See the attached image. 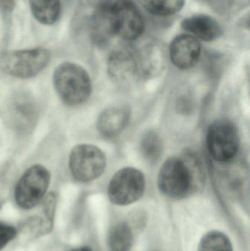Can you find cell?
Masks as SVG:
<instances>
[{"label": "cell", "instance_id": "18", "mask_svg": "<svg viewBox=\"0 0 250 251\" xmlns=\"http://www.w3.org/2000/svg\"><path fill=\"white\" fill-rule=\"evenodd\" d=\"M162 150V141L157 133L149 131L145 134L141 142V151L147 160L149 162L158 160Z\"/></svg>", "mask_w": 250, "mask_h": 251}, {"label": "cell", "instance_id": "16", "mask_svg": "<svg viewBox=\"0 0 250 251\" xmlns=\"http://www.w3.org/2000/svg\"><path fill=\"white\" fill-rule=\"evenodd\" d=\"M149 13L156 16H167L182 10L185 0H138Z\"/></svg>", "mask_w": 250, "mask_h": 251}, {"label": "cell", "instance_id": "15", "mask_svg": "<svg viewBox=\"0 0 250 251\" xmlns=\"http://www.w3.org/2000/svg\"><path fill=\"white\" fill-rule=\"evenodd\" d=\"M110 251H129L133 244V234L127 224L120 223L114 226L109 235Z\"/></svg>", "mask_w": 250, "mask_h": 251}, {"label": "cell", "instance_id": "12", "mask_svg": "<svg viewBox=\"0 0 250 251\" xmlns=\"http://www.w3.org/2000/svg\"><path fill=\"white\" fill-rule=\"evenodd\" d=\"M182 26L191 35L202 41H214L222 34L221 26L218 22L205 15H196L187 18L182 22Z\"/></svg>", "mask_w": 250, "mask_h": 251}, {"label": "cell", "instance_id": "1", "mask_svg": "<svg viewBox=\"0 0 250 251\" xmlns=\"http://www.w3.org/2000/svg\"><path fill=\"white\" fill-rule=\"evenodd\" d=\"M143 30L142 15L130 0H103L92 16V35L98 43L113 35L132 41Z\"/></svg>", "mask_w": 250, "mask_h": 251}, {"label": "cell", "instance_id": "7", "mask_svg": "<svg viewBox=\"0 0 250 251\" xmlns=\"http://www.w3.org/2000/svg\"><path fill=\"white\" fill-rule=\"evenodd\" d=\"M145 177L139 170L125 168L114 174L108 187L112 203L126 206L139 200L145 191Z\"/></svg>", "mask_w": 250, "mask_h": 251}, {"label": "cell", "instance_id": "14", "mask_svg": "<svg viewBox=\"0 0 250 251\" xmlns=\"http://www.w3.org/2000/svg\"><path fill=\"white\" fill-rule=\"evenodd\" d=\"M138 71L147 77L158 76L164 70L165 60L163 53L155 50L145 51L137 61Z\"/></svg>", "mask_w": 250, "mask_h": 251}, {"label": "cell", "instance_id": "6", "mask_svg": "<svg viewBox=\"0 0 250 251\" xmlns=\"http://www.w3.org/2000/svg\"><path fill=\"white\" fill-rule=\"evenodd\" d=\"M106 164L104 152L93 145H78L72 149L69 156L70 174L81 182H90L101 176Z\"/></svg>", "mask_w": 250, "mask_h": 251}, {"label": "cell", "instance_id": "4", "mask_svg": "<svg viewBox=\"0 0 250 251\" xmlns=\"http://www.w3.org/2000/svg\"><path fill=\"white\" fill-rule=\"evenodd\" d=\"M51 60V53L45 48L6 51L0 56V69L19 79H30L43 72Z\"/></svg>", "mask_w": 250, "mask_h": 251}, {"label": "cell", "instance_id": "17", "mask_svg": "<svg viewBox=\"0 0 250 251\" xmlns=\"http://www.w3.org/2000/svg\"><path fill=\"white\" fill-rule=\"evenodd\" d=\"M198 251H233V246L226 234L214 231L203 237Z\"/></svg>", "mask_w": 250, "mask_h": 251}, {"label": "cell", "instance_id": "11", "mask_svg": "<svg viewBox=\"0 0 250 251\" xmlns=\"http://www.w3.org/2000/svg\"><path fill=\"white\" fill-rule=\"evenodd\" d=\"M137 71V61L127 50H117L109 57L108 72L115 82H128L134 77Z\"/></svg>", "mask_w": 250, "mask_h": 251}, {"label": "cell", "instance_id": "13", "mask_svg": "<svg viewBox=\"0 0 250 251\" xmlns=\"http://www.w3.org/2000/svg\"><path fill=\"white\" fill-rule=\"evenodd\" d=\"M29 4L35 19L43 25H53L60 18V0H29Z\"/></svg>", "mask_w": 250, "mask_h": 251}, {"label": "cell", "instance_id": "3", "mask_svg": "<svg viewBox=\"0 0 250 251\" xmlns=\"http://www.w3.org/2000/svg\"><path fill=\"white\" fill-rule=\"evenodd\" d=\"M53 85L60 100L70 106L88 101L92 92L91 77L84 68L76 63H61L53 72Z\"/></svg>", "mask_w": 250, "mask_h": 251}, {"label": "cell", "instance_id": "19", "mask_svg": "<svg viewBox=\"0 0 250 251\" xmlns=\"http://www.w3.org/2000/svg\"><path fill=\"white\" fill-rule=\"evenodd\" d=\"M17 235V231L14 227L0 223V251L5 247Z\"/></svg>", "mask_w": 250, "mask_h": 251}, {"label": "cell", "instance_id": "9", "mask_svg": "<svg viewBox=\"0 0 250 251\" xmlns=\"http://www.w3.org/2000/svg\"><path fill=\"white\" fill-rule=\"evenodd\" d=\"M201 46L199 40L189 34L176 37L170 49V58L179 69L193 67L199 60Z\"/></svg>", "mask_w": 250, "mask_h": 251}, {"label": "cell", "instance_id": "20", "mask_svg": "<svg viewBox=\"0 0 250 251\" xmlns=\"http://www.w3.org/2000/svg\"><path fill=\"white\" fill-rule=\"evenodd\" d=\"M71 251H92L91 249H88V248H79V249H75V250H73Z\"/></svg>", "mask_w": 250, "mask_h": 251}, {"label": "cell", "instance_id": "10", "mask_svg": "<svg viewBox=\"0 0 250 251\" xmlns=\"http://www.w3.org/2000/svg\"><path fill=\"white\" fill-rule=\"evenodd\" d=\"M130 113L126 106L107 109L101 113L97 121L98 132L103 137H115L126 128L130 119Z\"/></svg>", "mask_w": 250, "mask_h": 251}, {"label": "cell", "instance_id": "8", "mask_svg": "<svg viewBox=\"0 0 250 251\" xmlns=\"http://www.w3.org/2000/svg\"><path fill=\"white\" fill-rule=\"evenodd\" d=\"M239 135L235 126L226 120L214 122L208 128L207 146L211 156L217 162H228L239 149Z\"/></svg>", "mask_w": 250, "mask_h": 251}, {"label": "cell", "instance_id": "5", "mask_svg": "<svg viewBox=\"0 0 250 251\" xmlns=\"http://www.w3.org/2000/svg\"><path fill=\"white\" fill-rule=\"evenodd\" d=\"M51 182V174L45 167L34 165L22 174L15 187V201L23 209H32L46 195Z\"/></svg>", "mask_w": 250, "mask_h": 251}, {"label": "cell", "instance_id": "2", "mask_svg": "<svg viewBox=\"0 0 250 251\" xmlns=\"http://www.w3.org/2000/svg\"><path fill=\"white\" fill-rule=\"evenodd\" d=\"M203 180L204 173L200 160L192 153H186L164 162L159 174L158 185L164 196L181 199L195 191Z\"/></svg>", "mask_w": 250, "mask_h": 251}]
</instances>
